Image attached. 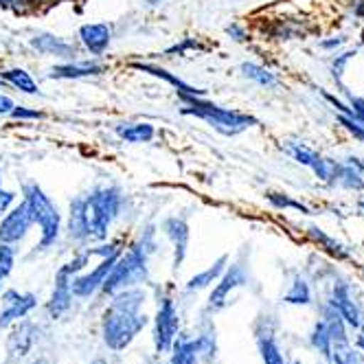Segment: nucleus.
Returning <instances> with one entry per match:
<instances>
[{
	"mask_svg": "<svg viewBox=\"0 0 364 364\" xmlns=\"http://www.w3.org/2000/svg\"><path fill=\"white\" fill-rule=\"evenodd\" d=\"M145 294L139 288H127L112 294V303L103 311L101 336L110 351H125L134 338L147 327L149 318L143 311Z\"/></svg>",
	"mask_w": 364,
	"mask_h": 364,
	"instance_id": "obj_1",
	"label": "nucleus"
},
{
	"mask_svg": "<svg viewBox=\"0 0 364 364\" xmlns=\"http://www.w3.org/2000/svg\"><path fill=\"white\" fill-rule=\"evenodd\" d=\"M156 248L154 244V232L147 230L145 235L129 248L127 252H121L119 259L114 262L108 279L103 281L101 290L106 294H117L127 288H139L141 283L147 281L149 277V255Z\"/></svg>",
	"mask_w": 364,
	"mask_h": 364,
	"instance_id": "obj_2",
	"label": "nucleus"
},
{
	"mask_svg": "<svg viewBox=\"0 0 364 364\" xmlns=\"http://www.w3.org/2000/svg\"><path fill=\"white\" fill-rule=\"evenodd\" d=\"M180 99H182V103H185L180 110L182 114L206 121L215 129V132H220L224 136H237L244 132V129L257 125L255 117L237 112V110L222 108L213 101H206L204 97H180Z\"/></svg>",
	"mask_w": 364,
	"mask_h": 364,
	"instance_id": "obj_3",
	"label": "nucleus"
},
{
	"mask_svg": "<svg viewBox=\"0 0 364 364\" xmlns=\"http://www.w3.org/2000/svg\"><path fill=\"white\" fill-rule=\"evenodd\" d=\"M86 198V215L90 228V242L108 240L112 222L123 206V191L119 187H95Z\"/></svg>",
	"mask_w": 364,
	"mask_h": 364,
	"instance_id": "obj_4",
	"label": "nucleus"
},
{
	"mask_svg": "<svg viewBox=\"0 0 364 364\" xmlns=\"http://www.w3.org/2000/svg\"><path fill=\"white\" fill-rule=\"evenodd\" d=\"M22 196L24 200L29 202L31 206V213L36 224L40 226V250H46L50 246H55L58 237H60V230H62V213L58 209V204L50 200L44 189L36 182H27L22 187Z\"/></svg>",
	"mask_w": 364,
	"mask_h": 364,
	"instance_id": "obj_5",
	"label": "nucleus"
},
{
	"mask_svg": "<svg viewBox=\"0 0 364 364\" xmlns=\"http://www.w3.org/2000/svg\"><path fill=\"white\" fill-rule=\"evenodd\" d=\"M180 329V314L173 299L165 296L159 301V309L154 316V347L159 353H169Z\"/></svg>",
	"mask_w": 364,
	"mask_h": 364,
	"instance_id": "obj_6",
	"label": "nucleus"
},
{
	"mask_svg": "<svg viewBox=\"0 0 364 364\" xmlns=\"http://www.w3.org/2000/svg\"><path fill=\"white\" fill-rule=\"evenodd\" d=\"M250 281V274H248V268L244 264H232V266H226V270L222 272V277L215 281V288L209 296V311H220L224 309L232 294L237 290L246 288Z\"/></svg>",
	"mask_w": 364,
	"mask_h": 364,
	"instance_id": "obj_7",
	"label": "nucleus"
},
{
	"mask_svg": "<svg viewBox=\"0 0 364 364\" xmlns=\"http://www.w3.org/2000/svg\"><path fill=\"white\" fill-rule=\"evenodd\" d=\"M36 220L31 213V206L27 200H22L20 204H14L11 209L0 220V244H18L29 235V230L33 228Z\"/></svg>",
	"mask_w": 364,
	"mask_h": 364,
	"instance_id": "obj_8",
	"label": "nucleus"
},
{
	"mask_svg": "<svg viewBox=\"0 0 364 364\" xmlns=\"http://www.w3.org/2000/svg\"><path fill=\"white\" fill-rule=\"evenodd\" d=\"M119 255H121V252L108 255V257H101V259H99V264H97L90 272H86V274H82V272H80V274H75L73 281H70L73 296H77V299H90V296H95V294L101 290L103 281L108 279V274H110L114 262L119 259Z\"/></svg>",
	"mask_w": 364,
	"mask_h": 364,
	"instance_id": "obj_9",
	"label": "nucleus"
},
{
	"mask_svg": "<svg viewBox=\"0 0 364 364\" xmlns=\"http://www.w3.org/2000/svg\"><path fill=\"white\" fill-rule=\"evenodd\" d=\"M255 341H257V349L262 353L264 364H290L281 349L277 325L270 321V316H262L255 323Z\"/></svg>",
	"mask_w": 364,
	"mask_h": 364,
	"instance_id": "obj_10",
	"label": "nucleus"
},
{
	"mask_svg": "<svg viewBox=\"0 0 364 364\" xmlns=\"http://www.w3.org/2000/svg\"><path fill=\"white\" fill-rule=\"evenodd\" d=\"M38 307V296L31 292L7 290L3 292V309H0V329H7L18 321H24Z\"/></svg>",
	"mask_w": 364,
	"mask_h": 364,
	"instance_id": "obj_11",
	"label": "nucleus"
},
{
	"mask_svg": "<svg viewBox=\"0 0 364 364\" xmlns=\"http://www.w3.org/2000/svg\"><path fill=\"white\" fill-rule=\"evenodd\" d=\"M163 230L169 237L171 246H173V270H178L187 259V250H189V242H191V228L187 218L182 215H173L167 218L163 222Z\"/></svg>",
	"mask_w": 364,
	"mask_h": 364,
	"instance_id": "obj_12",
	"label": "nucleus"
},
{
	"mask_svg": "<svg viewBox=\"0 0 364 364\" xmlns=\"http://www.w3.org/2000/svg\"><path fill=\"white\" fill-rule=\"evenodd\" d=\"M329 305L338 311V314L343 316V321L347 323V327H353V329H360V327H362V323H364L362 309H360L358 303L353 301L351 288H349V285H347L345 281H341V283H336V285H333Z\"/></svg>",
	"mask_w": 364,
	"mask_h": 364,
	"instance_id": "obj_13",
	"label": "nucleus"
},
{
	"mask_svg": "<svg viewBox=\"0 0 364 364\" xmlns=\"http://www.w3.org/2000/svg\"><path fill=\"white\" fill-rule=\"evenodd\" d=\"M285 151H288L292 159L305 167H311L314 169V173L321 178V180H333L336 178V165H331L329 161H325L323 156H318L314 149H309L305 147L303 143H290V145H285Z\"/></svg>",
	"mask_w": 364,
	"mask_h": 364,
	"instance_id": "obj_14",
	"label": "nucleus"
},
{
	"mask_svg": "<svg viewBox=\"0 0 364 364\" xmlns=\"http://www.w3.org/2000/svg\"><path fill=\"white\" fill-rule=\"evenodd\" d=\"M70 281L73 277L60 268L55 274V285H53V292H50V299L46 303V311L50 318H62L66 311L73 305V288H70Z\"/></svg>",
	"mask_w": 364,
	"mask_h": 364,
	"instance_id": "obj_15",
	"label": "nucleus"
},
{
	"mask_svg": "<svg viewBox=\"0 0 364 364\" xmlns=\"http://www.w3.org/2000/svg\"><path fill=\"white\" fill-rule=\"evenodd\" d=\"M80 40L84 44V48L92 55H103L108 50L110 42H112V29L106 22H88L80 27Z\"/></svg>",
	"mask_w": 364,
	"mask_h": 364,
	"instance_id": "obj_16",
	"label": "nucleus"
},
{
	"mask_svg": "<svg viewBox=\"0 0 364 364\" xmlns=\"http://www.w3.org/2000/svg\"><path fill=\"white\" fill-rule=\"evenodd\" d=\"M68 237L75 244H88L90 242V228H88V215H86V198H75L68 206Z\"/></svg>",
	"mask_w": 364,
	"mask_h": 364,
	"instance_id": "obj_17",
	"label": "nucleus"
},
{
	"mask_svg": "<svg viewBox=\"0 0 364 364\" xmlns=\"http://www.w3.org/2000/svg\"><path fill=\"white\" fill-rule=\"evenodd\" d=\"M31 48H36L42 55H50V58H62V60H75L77 50L70 42H66L64 38L50 36V33H36L29 40Z\"/></svg>",
	"mask_w": 364,
	"mask_h": 364,
	"instance_id": "obj_18",
	"label": "nucleus"
},
{
	"mask_svg": "<svg viewBox=\"0 0 364 364\" xmlns=\"http://www.w3.org/2000/svg\"><path fill=\"white\" fill-rule=\"evenodd\" d=\"M38 341V327L29 321H20V325L11 331L7 341V351L14 360H20L27 355Z\"/></svg>",
	"mask_w": 364,
	"mask_h": 364,
	"instance_id": "obj_19",
	"label": "nucleus"
},
{
	"mask_svg": "<svg viewBox=\"0 0 364 364\" xmlns=\"http://www.w3.org/2000/svg\"><path fill=\"white\" fill-rule=\"evenodd\" d=\"M132 68H136L141 73H147L151 77H159V80L167 82L169 86L176 88V95L178 97H204L206 95V90H200V88H196V86H191L187 82H182L180 77H176L167 68H161V66H156V64H132Z\"/></svg>",
	"mask_w": 364,
	"mask_h": 364,
	"instance_id": "obj_20",
	"label": "nucleus"
},
{
	"mask_svg": "<svg viewBox=\"0 0 364 364\" xmlns=\"http://www.w3.org/2000/svg\"><path fill=\"white\" fill-rule=\"evenodd\" d=\"M103 68L97 62H68V64H58L48 70V80H86V77L101 75Z\"/></svg>",
	"mask_w": 364,
	"mask_h": 364,
	"instance_id": "obj_21",
	"label": "nucleus"
},
{
	"mask_svg": "<svg viewBox=\"0 0 364 364\" xmlns=\"http://www.w3.org/2000/svg\"><path fill=\"white\" fill-rule=\"evenodd\" d=\"M226 264H228V255H222L215 264H211L206 270H202V272L193 274V277L187 281L185 290H187V292H200V290H206V288H209V285H213V283L222 277V272L226 270Z\"/></svg>",
	"mask_w": 364,
	"mask_h": 364,
	"instance_id": "obj_22",
	"label": "nucleus"
},
{
	"mask_svg": "<svg viewBox=\"0 0 364 364\" xmlns=\"http://www.w3.org/2000/svg\"><path fill=\"white\" fill-rule=\"evenodd\" d=\"M114 132L125 143H149L156 136V129L151 123H119L114 125Z\"/></svg>",
	"mask_w": 364,
	"mask_h": 364,
	"instance_id": "obj_23",
	"label": "nucleus"
},
{
	"mask_svg": "<svg viewBox=\"0 0 364 364\" xmlns=\"http://www.w3.org/2000/svg\"><path fill=\"white\" fill-rule=\"evenodd\" d=\"M169 351H171V358L167 364H198V360H200L196 338H180L178 336Z\"/></svg>",
	"mask_w": 364,
	"mask_h": 364,
	"instance_id": "obj_24",
	"label": "nucleus"
},
{
	"mask_svg": "<svg viewBox=\"0 0 364 364\" xmlns=\"http://www.w3.org/2000/svg\"><path fill=\"white\" fill-rule=\"evenodd\" d=\"M0 80L5 84H9L11 88L24 92V95H38L40 88L36 84V80L31 77V73H27L24 68H9V70H3L0 73Z\"/></svg>",
	"mask_w": 364,
	"mask_h": 364,
	"instance_id": "obj_25",
	"label": "nucleus"
},
{
	"mask_svg": "<svg viewBox=\"0 0 364 364\" xmlns=\"http://www.w3.org/2000/svg\"><path fill=\"white\" fill-rule=\"evenodd\" d=\"M196 345H198V355L211 360L218 351V338H215V327L213 323L204 321L198 336H196Z\"/></svg>",
	"mask_w": 364,
	"mask_h": 364,
	"instance_id": "obj_26",
	"label": "nucleus"
},
{
	"mask_svg": "<svg viewBox=\"0 0 364 364\" xmlns=\"http://www.w3.org/2000/svg\"><path fill=\"white\" fill-rule=\"evenodd\" d=\"M309 345L314 347L323 358H331V333H329V329H327V325H325V321L321 318L316 325H314V329H311V333H309Z\"/></svg>",
	"mask_w": 364,
	"mask_h": 364,
	"instance_id": "obj_27",
	"label": "nucleus"
},
{
	"mask_svg": "<svg viewBox=\"0 0 364 364\" xmlns=\"http://www.w3.org/2000/svg\"><path fill=\"white\" fill-rule=\"evenodd\" d=\"M333 364H364V351L355 345L351 347V343H343L331 347V358Z\"/></svg>",
	"mask_w": 364,
	"mask_h": 364,
	"instance_id": "obj_28",
	"label": "nucleus"
},
{
	"mask_svg": "<svg viewBox=\"0 0 364 364\" xmlns=\"http://www.w3.org/2000/svg\"><path fill=\"white\" fill-rule=\"evenodd\" d=\"M283 303L288 305H309L311 303V288L303 277H296L290 285V290L283 294Z\"/></svg>",
	"mask_w": 364,
	"mask_h": 364,
	"instance_id": "obj_29",
	"label": "nucleus"
},
{
	"mask_svg": "<svg viewBox=\"0 0 364 364\" xmlns=\"http://www.w3.org/2000/svg\"><path fill=\"white\" fill-rule=\"evenodd\" d=\"M242 73H244V77L257 82L259 86H277L279 84V77L274 73H270L268 68L259 66V64H252V62H244Z\"/></svg>",
	"mask_w": 364,
	"mask_h": 364,
	"instance_id": "obj_30",
	"label": "nucleus"
},
{
	"mask_svg": "<svg viewBox=\"0 0 364 364\" xmlns=\"http://www.w3.org/2000/svg\"><path fill=\"white\" fill-rule=\"evenodd\" d=\"M16 264V250L9 244H0V292H3V283L9 279Z\"/></svg>",
	"mask_w": 364,
	"mask_h": 364,
	"instance_id": "obj_31",
	"label": "nucleus"
},
{
	"mask_svg": "<svg viewBox=\"0 0 364 364\" xmlns=\"http://www.w3.org/2000/svg\"><path fill=\"white\" fill-rule=\"evenodd\" d=\"M336 178L341 180L345 187H349V189H364L362 176L355 169H351V167H338L336 169Z\"/></svg>",
	"mask_w": 364,
	"mask_h": 364,
	"instance_id": "obj_32",
	"label": "nucleus"
},
{
	"mask_svg": "<svg viewBox=\"0 0 364 364\" xmlns=\"http://www.w3.org/2000/svg\"><path fill=\"white\" fill-rule=\"evenodd\" d=\"M268 200H270L274 206H279V209H296V211H301V213H309V209H307L305 204H301V202H296V200H292V198H288V196L270 193Z\"/></svg>",
	"mask_w": 364,
	"mask_h": 364,
	"instance_id": "obj_33",
	"label": "nucleus"
},
{
	"mask_svg": "<svg viewBox=\"0 0 364 364\" xmlns=\"http://www.w3.org/2000/svg\"><path fill=\"white\" fill-rule=\"evenodd\" d=\"M355 55V50H347V53H343L341 58H336V62H333V66H331V70H333V80L341 84V88L345 90V86H343V70H345V64L351 60Z\"/></svg>",
	"mask_w": 364,
	"mask_h": 364,
	"instance_id": "obj_34",
	"label": "nucleus"
},
{
	"mask_svg": "<svg viewBox=\"0 0 364 364\" xmlns=\"http://www.w3.org/2000/svg\"><path fill=\"white\" fill-rule=\"evenodd\" d=\"M341 121H343V125H347V129H351L353 132V136L355 139H360V141H364V125L358 121V119H353V117H347V114H343L341 117Z\"/></svg>",
	"mask_w": 364,
	"mask_h": 364,
	"instance_id": "obj_35",
	"label": "nucleus"
},
{
	"mask_svg": "<svg viewBox=\"0 0 364 364\" xmlns=\"http://www.w3.org/2000/svg\"><path fill=\"white\" fill-rule=\"evenodd\" d=\"M311 235H314L316 240H321V242H323V244H325V246H327L331 252H336L338 257H347V252L343 250V246H341V244H333L329 237H325V235H323V232H321L318 228H311Z\"/></svg>",
	"mask_w": 364,
	"mask_h": 364,
	"instance_id": "obj_36",
	"label": "nucleus"
},
{
	"mask_svg": "<svg viewBox=\"0 0 364 364\" xmlns=\"http://www.w3.org/2000/svg\"><path fill=\"white\" fill-rule=\"evenodd\" d=\"M14 202H16V193L0 187V215H5L14 206Z\"/></svg>",
	"mask_w": 364,
	"mask_h": 364,
	"instance_id": "obj_37",
	"label": "nucleus"
},
{
	"mask_svg": "<svg viewBox=\"0 0 364 364\" xmlns=\"http://www.w3.org/2000/svg\"><path fill=\"white\" fill-rule=\"evenodd\" d=\"M11 117H14V119H42L44 112L31 110V108H27V106H16V108L11 110Z\"/></svg>",
	"mask_w": 364,
	"mask_h": 364,
	"instance_id": "obj_38",
	"label": "nucleus"
},
{
	"mask_svg": "<svg viewBox=\"0 0 364 364\" xmlns=\"http://www.w3.org/2000/svg\"><path fill=\"white\" fill-rule=\"evenodd\" d=\"M351 108H353V119H358L364 125V99L351 97Z\"/></svg>",
	"mask_w": 364,
	"mask_h": 364,
	"instance_id": "obj_39",
	"label": "nucleus"
},
{
	"mask_svg": "<svg viewBox=\"0 0 364 364\" xmlns=\"http://www.w3.org/2000/svg\"><path fill=\"white\" fill-rule=\"evenodd\" d=\"M16 108V103L9 95H3L0 92V117L3 114H11V110Z\"/></svg>",
	"mask_w": 364,
	"mask_h": 364,
	"instance_id": "obj_40",
	"label": "nucleus"
},
{
	"mask_svg": "<svg viewBox=\"0 0 364 364\" xmlns=\"http://www.w3.org/2000/svg\"><path fill=\"white\" fill-rule=\"evenodd\" d=\"M24 5H29V0H0V7L16 9V11H24Z\"/></svg>",
	"mask_w": 364,
	"mask_h": 364,
	"instance_id": "obj_41",
	"label": "nucleus"
},
{
	"mask_svg": "<svg viewBox=\"0 0 364 364\" xmlns=\"http://www.w3.org/2000/svg\"><path fill=\"white\" fill-rule=\"evenodd\" d=\"M226 33H228V36H235L232 40H237V42H244V40H246V33H244L240 27H235V24H232V27H228V29H226Z\"/></svg>",
	"mask_w": 364,
	"mask_h": 364,
	"instance_id": "obj_42",
	"label": "nucleus"
},
{
	"mask_svg": "<svg viewBox=\"0 0 364 364\" xmlns=\"http://www.w3.org/2000/svg\"><path fill=\"white\" fill-rule=\"evenodd\" d=\"M341 44H343V40H329V42H323L325 48H333V46H341Z\"/></svg>",
	"mask_w": 364,
	"mask_h": 364,
	"instance_id": "obj_43",
	"label": "nucleus"
},
{
	"mask_svg": "<svg viewBox=\"0 0 364 364\" xmlns=\"http://www.w3.org/2000/svg\"><path fill=\"white\" fill-rule=\"evenodd\" d=\"M149 5H156V3H161V0H147Z\"/></svg>",
	"mask_w": 364,
	"mask_h": 364,
	"instance_id": "obj_44",
	"label": "nucleus"
},
{
	"mask_svg": "<svg viewBox=\"0 0 364 364\" xmlns=\"http://www.w3.org/2000/svg\"><path fill=\"white\" fill-rule=\"evenodd\" d=\"M3 86H5V82H3V80H0V88H3Z\"/></svg>",
	"mask_w": 364,
	"mask_h": 364,
	"instance_id": "obj_45",
	"label": "nucleus"
},
{
	"mask_svg": "<svg viewBox=\"0 0 364 364\" xmlns=\"http://www.w3.org/2000/svg\"><path fill=\"white\" fill-rule=\"evenodd\" d=\"M360 329H362V336H364V323H362V327H360Z\"/></svg>",
	"mask_w": 364,
	"mask_h": 364,
	"instance_id": "obj_46",
	"label": "nucleus"
},
{
	"mask_svg": "<svg viewBox=\"0 0 364 364\" xmlns=\"http://www.w3.org/2000/svg\"><path fill=\"white\" fill-rule=\"evenodd\" d=\"M294 364H301V362H294Z\"/></svg>",
	"mask_w": 364,
	"mask_h": 364,
	"instance_id": "obj_47",
	"label": "nucleus"
}]
</instances>
